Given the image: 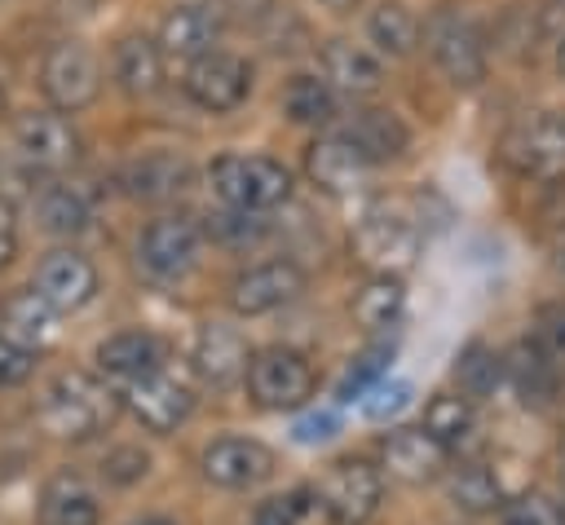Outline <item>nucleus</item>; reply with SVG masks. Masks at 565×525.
<instances>
[{"mask_svg": "<svg viewBox=\"0 0 565 525\" xmlns=\"http://www.w3.org/2000/svg\"><path fill=\"white\" fill-rule=\"evenodd\" d=\"M119 393L88 375V371H62L40 401V424L49 437L57 441H93L97 432H106L119 415Z\"/></svg>", "mask_w": 565, "mask_h": 525, "instance_id": "f257e3e1", "label": "nucleus"}, {"mask_svg": "<svg viewBox=\"0 0 565 525\" xmlns=\"http://www.w3.org/2000/svg\"><path fill=\"white\" fill-rule=\"evenodd\" d=\"M419 247H424V221L388 199L371 203L349 234V251L371 278H380V274L402 278L419 260Z\"/></svg>", "mask_w": 565, "mask_h": 525, "instance_id": "f03ea898", "label": "nucleus"}, {"mask_svg": "<svg viewBox=\"0 0 565 525\" xmlns=\"http://www.w3.org/2000/svg\"><path fill=\"white\" fill-rule=\"evenodd\" d=\"M207 181L225 207L256 212V216L287 203V194H291V172L274 154H243V150L216 154L207 168Z\"/></svg>", "mask_w": 565, "mask_h": 525, "instance_id": "7ed1b4c3", "label": "nucleus"}, {"mask_svg": "<svg viewBox=\"0 0 565 525\" xmlns=\"http://www.w3.org/2000/svg\"><path fill=\"white\" fill-rule=\"evenodd\" d=\"M499 159L534 181H556L565 172V115L525 110L499 137Z\"/></svg>", "mask_w": 565, "mask_h": 525, "instance_id": "20e7f679", "label": "nucleus"}, {"mask_svg": "<svg viewBox=\"0 0 565 525\" xmlns=\"http://www.w3.org/2000/svg\"><path fill=\"white\" fill-rule=\"evenodd\" d=\"M243 379H247V397L260 410H300L313 397V388H318L313 362L300 349H291V344L256 349Z\"/></svg>", "mask_w": 565, "mask_h": 525, "instance_id": "39448f33", "label": "nucleus"}, {"mask_svg": "<svg viewBox=\"0 0 565 525\" xmlns=\"http://www.w3.org/2000/svg\"><path fill=\"white\" fill-rule=\"evenodd\" d=\"M424 44L450 84L472 88L486 79V35L463 9H455V4L433 9L424 22Z\"/></svg>", "mask_w": 565, "mask_h": 525, "instance_id": "423d86ee", "label": "nucleus"}, {"mask_svg": "<svg viewBox=\"0 0 565 525\" xmlns=\"http://www.w3.org/2000/svg\"><path fill=\"white\" fill-rule=\"evenodd\" d=\"M313 494L331 525H366L380 512L384 472L371 459H335Z\"/></svg>", "mask_w": 565, "mask_h": 525, "instance_id": "0eeeda50", "label": "nucleus"}, {"mask_svg": "<svg viewBox=\"0 0 565 525\" xmlns=\"http://www.w3.org/2000/svg\"><path fill=\"white\" fill-rule=\"evenodd\" d=\"M102 79L106 75H102L97 53L88 44H79V40H57L40 62V88H44L53 110H71L75 115V110L93 106L97 93H102Z\"/></svg>", "mask_w": 565, "mask_h": 525, "instance_id": "6e6552de", "label": "nucleus"}, {"mask_svg": "<svg viewBox=\"0 0 565 525\" xmlns=\"http://www.w3.org/2000/svg\"><path fill=\"white\" fill-rule=\"evenodd\" d=\"M119 401L150 432H172V428H181L194 415V388L181 375H172L168 366H154V371L128 379L124 393H119Z\"/></svg>", "mask_w": 565, "mask_h": 525, "instance_id": "1a4fd4ad", "label": "nucleus"}, {"mask_svg": "<svg viewBox=\"0 0 565 525\" xmlns=\"http://www.w3.org/2000/svg\"><path fill=\"white\" fill-rule=\"evenodd\" d=\"M203 229L190 216H154L137 234V260L154 278H185L199 265Z\"/></svg>", "mask_w": 565, "mask_h": 525, "instance_id": "9d476101", "label": "nucleus"}, {"mask_svg": "<svg viewBox=\"0 0 565 525\" xmlns=\"http://www.w3.org/2000/svg\"><path fill=\"white\" fill-rule=\"evenodd\" d=\"M185 97L212 115H230L247 101L252 93V66L238 57V53H225V49H212L207 57L190 62L185 66Z\"/></svg>", "mask_w": 565, "mask_h": 525, "instance_id": "9b49d317", "label": "nucleus"}, {"mask_svg": "<svg viewBox=\"0 0 565 525\" xmlns=\"http://www.w3.org/2000/svg\"><path fill=\"white\" fill-rule=\"evenodd\" d=\"M13 150L40 172H62L79 159V132L62 110H26L13 119Z\"/></svg>", "mask_w": 565, "mask_h": 525, "instance_id": "f8f14e48", "label": "nucleus"}, {"mask_svg": "<svg viewBox=\"0 0 565 525\" xmlns=\"http://www.w3.org/2000/svg\"><path fill=\"white\" fill-rule=\"evenodd\" d=\"M305 291V269L296 260H260V265H247L243 274H234L230 282V309L243 313V318H260V313H274L282 304H291L296 296Z\"/></svg>", "mask_w": 565, "mask_h": 525, "instance_id": "ddd939ff", "label": "nucleus"}, {"mask_svg": "<svg viewBox=\"0 0 565 525\" xmlns=\"http://www.w3.org/2000/svg\"><path fill=\"white\" fill-rule=\"evenodd\" d=\"M199 468L221 490H252L274 476V450L256 437H216L203 446Z\"/></svg>", "mask_w": 565, "mask_h": 525, "instance_id": "4468645a", "label": "nucleus"}, {"mask_svg": "<svg viewBox=\"0 0 565 525\" xmlns=\"http://www.w3.org/2000/svg\"><path fill=\"white\" fill-rule=\"evenodd\" d=\"M305 172H309V181H313L322 194L349 199V194H358V190L366 185V176H371L375 168H371V159H366L344 132H327V137H318V141L305 150Z\"/></svg>", "mask_w": 565, "mask_h": 525, "instance_id": "2eb2a0df", "label": "nucleus"}, {"mask_svg": "<svg viewBox=\"0 0 565 525\" xmlns=\"http://www.w3.org/2000/svg\"><path fill=\"white\" fill-rule=\"evenodd\" d=\"M35 291L57 313H75L97 296V265L75 247H57L35 265Z\"/></svg>", "mask_w": 565, "mask_h": 525, "instance_id": "dca6fc26", "label": "nucleus"}, {"mask_svg": "<svg viewBox=\"0 0 565 525\" xmlns=\"http://www.w3.org/2000/svg\"><path fill=\"white\" fill-rule=\"evenodd\" d=\"M380 459L388 468V476L406 481V485H428L446 476L450 450L441 441H433L424 428H393L380 441Z\"/></svg>", "mask_w": 565, "mask_h": 525, "instance_id": "f3484780", "label": "nucleus"}, {"mask_svg": "<svg viewBox=\"0 0 565 525\" xmlns=\"http://www.w3.org/2000/svg\"><path fill=\"white\" fill-rule=\"evenodd\" d=\"M190 362H194V375L203 384L230 388V384H238L247 375L252 353H247V340H243L238 326H230V322H203Z\"/></svg>", "mask_w": 565, "mask_h": 525, "instance_id": "a211bd4d", "label": "nucleus"}, {"mask_svg": "<svg viewBox=\"0 0 565 525\" xmlns=\"http://www.w3.org/2000/svg\"><path fill=\"white\" fill-rule=\"evenodd\" d=\"M216 40H221V18L212 9H203V4H177L159 22V35H154L163 62L172 57V62H185V66L207 57Z\"/></svg>", "mask_w": 565, "mask_h": 525, "instance_id": "6ab92c4d", "label": "nucleus"}, {"mask_svg": "<svg viewBox=\"0 0 565 525\" xmlns=\"http://www.w3.org/2000/svg\"><path fill=\"white\" fill-rule=\"evenodd\" d=\"M322 79L335 93L371 97L384 84V57L366 44H353V40H327L322 44Z\"/></svg>", "mask_w": 565, "mask_h": 525, "instance_id": "aec40b11", "label": "nucleus"}, {"mask_svg": "<svg viewBox=\"0 0 565 525\" xmlns=\"http://www.w3.org/2000/svg\"><path fill=\"white\" fill-rule=\"evenodd\" d=\"M190 176H194L190 159L154 150V154H141V159H128L124 172H119V185L141 203H163V199H177L190 185Z\"/></svg>", "mask_w": 565, "mask_h": 525, "instance_id": "412c9836", "label": "nucleus"}, {"mask_svg": "<svg viewBox=\"0 0 565 525\" xmlns=\"http://www.w3.org/2000/svg\"><path fill=\"white\" fill-rule=\"evenodd\" d=\"M97 521H102V499L79 472L62 468V472H53L44 481V490H40V525H97Z\"/></svg>", "mask_w": 565, "mask_h": 525, "instance_id": "4be33fe9", "label": "nucleus"}, {"mask_svg": "<svg viewBox=\"0 0 565 525\" xmlns=\"http://www.w3.org/2000/svg\"><path fill=\"white\" fill-rule=\"evenodd\" d=\"M97 366H102V375L128 384V379H137V375L163 366V340H159L154 331H141V326L115 331V335H106V340L97 344Z\"/></svg>", "mask_w": 565, "mask_h": 525, "instance_id": "5701e85b", "label": "nucleus"}, {"mask_svg": "<svg viewBox=\"0 0 565 525\" xmlns=\"http://www.w3.org/2000/svg\"><path fill=\"white\" fill-rule=\"evenodd\" d=\"M340 132L371 159V168H380V163H388V159H402L406 146H411L406 124H402L393 110H380V106L353 110V119H349Z\"/></svg>", "mask_w": 565, "mask_h": 525, "instance_id": "b1692460", "label": "nucleus"}, {"mask_svg": "<svg viewBox=\"0 0 565 525\" xmlns=\"http://www.w3.org/2000/svg\"><path fill=\"white\" fill-rule=\"evenodd\" d=\"M110 71H115V84L132 97H150L163 79V53L150 35L141 31H128L115 40V53H110Z\"/></svg>", "mask_w": 565, "mask_h": 525, "instance_id": "393cba45", "label": "nucleus"}, {"mask_svg": "<svg viewBox=\"0 0 565 525\" xmlns=\"http://www.w3.org/2000/svg\"><path fill=\"white\" fill-rule=\"evenodd\" d=\"M0 322H4V335L18 340V344L31 349V353L57 340V309H53L35 287L13 291V296L0 304Z\"/></svg>", "mask_w": 565, "mask_h": 525, "instance_id": "a878e982", "label": "nucleus"}, {"mask_svg": "<svg viewBox=\"0 0 565 525\" xmlns=\"http://www.w3.org/2000/svg\"><path fill=\"white\" fill-rule=\"evenodd\" d=\"M503 375L512 379V388L521 393L525 406H547V401L556 397V388H561V375L552 371V362L539 353L534 340H521V344L503 357Z\"/></svg>", "mask_w": 565, "mask_h": 525, "instance_id": "bb28decb", "label": "nucleus"}, {"mask_svg": "<svg viewBox=\"0 0 565 525\" xmlns=\"http://www.w3.org/2000/svg\"><path fill=\"white\" fill-rule=\"evenodd\" d=\"M419 35H424V26L402 0H384L366 18V40L375 44L380 57H406L419 44Z\"/></svg>", "mask_w": 565, "mask_h": 525, "instance_id": "cd10ccee", "label": "nucleus"}, {"mask_svg": "<svg viewBox=\"0 0 565 525\" xmlns=\"http://www.w3.org/2000/svg\"><path fill=\"white\" fill-rule=\"evenodd\" d=\"M446 490H450V503L463 512H494L508 503V485L494 463H459L450 472Z\"/></svg>", "mask_w": 565, "mask_h": 525, "instance_id": "c85d7f7f", "label": "nucleus"}, {"mask_svg": "<svg viewBox=\"0 0 565 525\" xmlns=\"http://www.w3.org/2000/svg\"><path fill=\"white\" fill-rule=\"evenodd\" d=\"M282 115L291 124H305V128H327L340 110H335V88L318 75H296L287 88H282Z\"/></svg>", "mask_w": 565, "mask_h": 525, "instance_id": "c756f323", "label": "nucleus"}, {"mask_svg": "<svg viewBox=\"0 0 565 525\" xmlns=\"http://www.w3.org/2000/svg\"><path fill=\"white\" fill-rule=\"evenodd\" d=\"M349 309L362 331H388L406 309V287H402V278H384V274L366 278V287L353 296Z\"/></svg>", "mask_w": 565, "mask_h": 525, "instance_id": "7c9ffc66", "label": "nucleus"}, {"mask_svg": "<svg viewBox=\"0 0 565 525\" xmlns=\"http://www.w3.org/2000/svg\"><path fill=\"white\" fill-rule=\"evenodd\" d=\"M35 212H40V225L49 234H79L93 221V207H88L84 190L79 185H62V181L44 185V194L35 199Z\"/></svg>", "mask_w": 565, "mask_h": 525, "instance_id": "2f4dec72", "label": "nucleus"}, {"mask_svg": "<svg viewBox=\"0 0 565 525\" xmlns=\"http://www.w3.org/2000/svg\"><path fill=\"white\" fill-rule=\"evenodd\" d=\"M472 424H477V415H472V401L468 397H459V393H437L428 406H424V432L433 437V441H441L446 450H455V446H463L468 437H472Z\"/></svg>", "mask_w": 565, "mask_h": 525, "instance_id": "473e14b6", "label": "nucleus"}, {"mask_svg": "<svg viewBox=\"0 0 565 525\" xmlns=\"http://www.w3.org/2000/svg\"><path fill=\"white\" fill-rule=\"evenodd\" d=\"M499 379H503V357H499L490 344L472 340V344L459 353V362H455V384H459V397L481 401V397H490V393L499 388Z\"/></svg>", "mask_w": 565, "mask_h": 525, "instance_id": "72a5a7b5", "label": "nucleus"}, {"mask_svg": "<svg viewBox=\"0 0 565 525\" xmlns=\"http://www.w3.org/2000/svg\"><path fill=\"white\" fill-rule=\"evenodd\" d=\"M388 362H393V349L388 344H371V349H362L353 362H349V371L340 375V384H335V397L340 401H353V397H366L384 375H388Z\"/></svg>", "mask_w": 565, "mask_h": 525, "instance_id": "f704fd0d", "label": "nucleus"}, {"mask_svg": "<svg viewBox=\"0 0 565 525\" xmlns=\"http://www.w3.org/2000/svg\"><path fill=\"white\" fill-rule=\"evenodd\" d=\"M318 503L313 485H291L282 494H269L265 503H256V516L252 525H300L309 516V507Z\"/></svg>", "mask_w": 565, "mask_h": 525, "instance_id": "c9c22d12", "label": "nucleus"}, {"mask_svg": "<svg viewBox=\"0 0 565 525\" xmlns=\"http://www.w3.org/2000/svg\"><path fill=\"white\" fill-rule=\"evenodd\" d=\"M503 525H565V512L543 490H521L503 503Z\"/></svg>", "mask_w": 565, "mask_h": 525, "instance_id": "e433bc0d", "label": "nucleus"}, {"mask_svg": "<svg viewBox=\"0 0 565 525\" xmlns=\"http://www.w3.org/2000/svg\"><path fill=\"white\" fill-rule=\"evenodd\" d=\"M539 344V353L552 362V371L565 379V304H547L539 309V326L530 335Z\"/></svg>", "mask_w": 565, "mask_h": 525, "instance_id": "4c0bfd02", "label": "nucleus"}, {"mask_svg": "<svg viewBox=\"0 0 565 525\" xmlns=\"http://www.w3.org/2000/svg\"><path fill=\"white\" fill-rule=\"evenodd\" d=\"M411 401V384H402V379H380L371 393H366V401H362V410H366V419H388V415H397L402 406Z\"/></svg>", "mask_w": 565, "mask_h": 525, "instance_id": "58836bf2", "label": "nucleus"}, {"mask_svg": "<svg viewBox=\"0 0 565 525\" xmlns=\"http://www.w3.org/2000/svg\"><path fill=\"white\" fill-rule=\"evenodd\" d=\"M106 476L115 481V485H132V481H141L146 476V468H150V459H146V450H137V446H119V450H110L106 454Z\"/></svg>", "mask_w": 565, "mask_h": 525, "instance_id": "ea45409f", "label": "nucleus"}, {"mask_svg": "<svg viewBox=\"0 0 565 525\" xmlns=\"http://www.w3.org/2000/svg\"><path fill=\"white\" fill-rule=\"evenodd\" d=\"M31 371H35V353H31V349H22L18 340L0 335V388L22 384Z\"/></svg>", "mask_w": 565, "mask_h": 525, "instance_id": "a19ab883", "label": "nucleus"}, {"mask_svg": "<svg viewBox=\"0 0 565 525\" xmlns=\"http://www.w3.org/2000/svg\"><path fill=\"white\" fill-rule=\"evenodd\" d=\"M207 229H212V238H221L230 247H243V243H252L260 234V221H256V212H234L230 207V216H216Z\"/></svg>", "mask_w": 565, "mask_h": 525, "instance_id": "79ce46f5", "label": "nucleus"}, {"mask_svg": "<svg viewBox=\"0 0 565 525\" xmlns=\"http://www.w3.org/2000/svg\"><path fill=\"white\" fill-rule=\"evenodd\" d=\"M335 428H340L335 410H309L305 419H296V441H327L335 437Z\"/></svg>", "mask_w": 565, "mask_h": 525, "instance_id": "37998d69", "label": "nucleus"}, {"mask_svg": "<svg viewBox=\"0 0 565 525\" xmlns=\"http://www.w3.org/2000/svg\"><path fill=\"white\" fill-rule=\"evenodd\" d=\"M18 251V221H13V203L0 199V269L13 260Z\"/></svg>", "mask_w": 565, "mask_h": 525, "instance_id": "c03bdc74", "label": "nucleus"}, {"mask_svg": "<svg viewBox=\"0 0 565 525\" xmlns=\"http://www.w3.org/2000/svg\"><path fill=\"white\" fill-rule=\"evenodd\" d=\"M552 265H556V269L565 274V229H561V234L552 238Z\"/></svg>", "mask_w": 565, "mask_h": 525, "instance_id": "a18cd8bd", "label": "nucleus"}, {"mask_svg": "<svg viewBox=\"0 0 565 525\" xmlns=\"http://www.w3.org/2000/svg\"><path fill=\"white\" fill-rule=\"evenodd\" d=\"M132 525H177V521H168V516H141V521H132Z\"/></svg>", "mask_w": 565, "mask_h": 525, "instance_id": "49530a36", "label": "nucleus"}, {"mask_svg": "<svg viewBox=\"0 0 565 525\" xmlns=\"http://www.w3.org/2000/svg\"><path fill=\"white\" fill-rule=\"evenodd\" d=\"M318 4H327V9H349V4H358V0H318Z\"/></svg>", "mask_w": 565, "mask_h": 525, "instance_id": "de8ad7c7", "label": "nucleus"}, {"mask_svg": "<svg viewBox=\"0 0 565 525\" xmlns=\"http://www.w3.org/2000/svg\"><path fill=\"white\" fill-rule=\"evenodd\" d=\"M556 66L565 71V35H561V44H556Z\"/></svg>", "mask_w": 565, "mask_h": 525, "instance_id": "09e8293b", "label": "nucleus"}, {"mask_svg": "<svg viewBox=\"0 0 565 525\" xmlns=\"http://www.w3.org/2000/svg\"><path fill=\"white\" fill-rule=\"evenodd\" d=\"M561 476H565V446H561Z\"/></svg>", "mask_w": 565, "mask_h": 525, "instance_id": "8fccbe9b", "label": "nucleus"}, {"mask_svg": "<svg viewBox=\"0 0 565 525\" xmlns=\"http://www.w3.org/2000/svg\"><path fill=\"white\" fill-rule=\"evenodd\" d=\"M0 115H4V93H0Z\"/></svg>", "mask_w": 565, "mask_h": 525, "instance_id": "3c124183", "label": "nucleus"}]
</instances>
